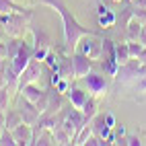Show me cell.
Segmentation results:
<instances>
[{"instance_id": "d6986e66", "label": "cell", "mask_w": 146, "mask_h": 146, "mask_svg": "<svg viewBox=\"0 0 146 146\" xmlns=\"http://www.w3.org/2000/svg\"><path fill=\"white\" fill-rule=\"evenodd\" d=\"M113 23H115V13L101 4L99 6V25L101 27H111Z\"/></svg>"}, {"instance_id": "74e56055", "label": "cell", "mask_w": 146, "mask_h": 146, "mask_svg": "<svg viewBox=\"0 0 146 146\" xmlns=\"http://www.w3.org/2000/svg\"><path fill=\"white\" fill-rule=\"evenodd\" d=\"M138 41L146 47V29H142V31H140V35H138Z\"/></svg>"}, {"instance_id": "1f68e13d", "label": "cell", "mask_w": 146, "mask_h": 146, "mask_svg": "<svg viewBox=\"0 0 146 146\" xmlns=\"http://www.w3.org/2000/svg\"><path fill=\"white\" fill-rule=\"evenodd\" d=\"M121 144H128V146H140L142 144V140L138 138V136H128V138H123V142Z\"/></svg>"}, {"instance_id": "d4e9b609", "label": "cell", "mask_w": 146, "mask_h": 146, "mask_svg": "<svg viewBox=\"0 0 146 146\" xmlns=\"http://www.w3.org/2000/svg\"><path fill=\"white\" fill-rule=\"evenodd\" d=\"M33 144H37V146H47V144H54V134H52V130H43V132L35 138V142H33Z\"/></svg>"}, {"instance_id": "7402d4cb", "label": "cell", "mask_w": 146, "mask_h": 146, "mask_svg": "<svg viewBox=\"0 0 146 146\" xmlns=\"http://www.w3.org/2000/svg\"><path fill=\"white\" fill-rule=\"evenodd\" d=\"M19 123H23V117L21 113H19V109H13V111H6V130H15Z\"/></svg>"}, {"instance_id": "44dd1931", "label": "cell", "mask_w": 146, "mask_h": 146, "mask_svg": "<svg viewBox=\"0 0 146 146\" xmlns=\"http://www.w3.org/2000/svg\"><path fill=\"white\" fill-rule=\"evenodd\" d=\"M115 60H117V64H125L132 60L128 43H115Z\"/></svg>"}, {"instance_id": "4fadbf2b", "label": "cell", "mask_w": 146, "mask_h": 146, "mask_svg": "<svg viewBox=\"0 0 146 146\" xmlns=\"http://www.w3.org/2000/svg\"><path fill=\"white\" fill-rule=\"evenodd\" d=\"M66 97H68V101H70V105L76 107V109H82V105L86 103V99H89L86 93L82 89H76V86H70L68 93H66Z\"/></svg>"}, {"instance_id": "8fae6325", "label": "cell", "mask_w": 146, "mask_h": 146, "mask_svg": "<svg viewBox=\"0 0 146 146\" xmlns=\"http://www.w3.org/2000/svg\"><path fill=\"white\" fill-rule=\"evenodd\" d=\"M2 72H4V86H6L11 93H17V91H19V80H21V74L13 68L11 60H8V64H4Z\"/></svg>"}, {"instance_id": "7a4b0ae2", "label": "cell", "mask_w": 146, "mask_h": 146, "mask_svg": "<svg viewBox=\"0 0 146 146\" xmlns=\"http://www.w3.org/2000/svg\"><path fill=\"white\" fill-rule=\"evenodd\" d=\"M31 17H33V11L0 15V21H2V25H4L6 37H23V33H25L29 21H31Z\"/></svg>"}, {"instance_id": "52a82bcc", "label": "cell", "mask_w": 146, "mask_h": 146, "mask_svg": "<svg viewBox=\"0 0 146 146\" xmlns=\"http://www.w3.org/2000/svg\"><path fill=\"white\" fill-rule=\"evenodd\" d=\"M72 66H74V78H84L93 68V60L89 56H84L82 52L72 54Z\"/></svg>"}, {"instance_id": "8992f818", "label": "cell", "mask_w": 146, "mask_h": 146, "mask_svg": "<svg viewBox=\"0 0 146 146\" xmlns=\"http://www.w3.org/2000/svg\"><path fill=\"white\" fill-rule=\"evenodd\" d=\"M84 84H86V89H89V93L93 97H101L107 91V80L101 72H89L84 76Z\"/></svg>"}, {"instance_id": "ab89813d", "label": "cell", "mask_w": 146, "mask_h": 146, "mask_svg": "<svg viewBox=\"0 0 146 146\" xmlns=\"http://www.w3.org/2000/svg\"><path fill=\"white\" fill-rule=\"evenodd\" d=\"M0 58H6V41H0Z\"/></svg>"}, {"instance_id": "f546056e", "label": "cell", "mask_w": 146, "mask_h": 146, "mask_svg": "<svg viewBox=\"0 0 146 146\" xmlns=\"http://www.w3.org/2000/svg\"><path fill=\"white\" fill-rule=\"evenodd\" d=\"M8 95H11V91L6 89V86H2L0 89V109L6 111V105H8Z\"/></svg>"}, {"instance_id": "7c38bea8", "label": "cell", "mask_w": 146, "mask_h": 146, "mask_svg": "<svg viewBox=\"0 0 146 146\" xmlns=\"http://www.w3.org/2000/svg\"><path fill=\"white\" fill-rule=\"evenodd\" d=\"M15 134V138H17V144H33L35 140V136H33V125H29V123H19L15 130H11Z\"/></svg>"}, {"instance_id": "836d02e7", "label": "cell", "mask_w": 146, "mask_h": 146, "mask_svg": "<svg viewBox=\"0 0 146 146\" xmlns=\"http://www.w3.org/2000/svg\"><path fill=\"white\" fill-rule=\"evenodd\" d=\"M56 89L60 91V93H68L70 84H68V80H66V78H60V80H58V84H56Z\"/></svg>"}, {"instance_id": "9a60e30c", "label": "cell", "mask_w": 146, "mask_h": 146, "mask_svg": "<svg viewBox=\"0 0 146 146\" xmlns=\"http://www.w3.org/2000/svg\"><path fill=\"white\" fill-rule=\"evenodd\" d=\"M33 37H35V43H33V50H50V35L45 33V29L41 27H33Z\"/></svg>"}, {"instance_id": "cb8c5ba5", "label": "cell", "mask_w": 146, "mask_h": 146, "mask_svg": "<svg viewBox=\"0 0 146 146\" xmlns=\"http://www.w3.org/2000/svg\"><path fill=\"white\" fill-rule=\"evenodd\" d=\"M52 134H54V144H72L70 134H68V132L62 128V125H60V128H56Z\"/></svg>"}, {"instance_id": "5bb4252c", "label": "cell", "mask_w": 146, "mask_h": 146, "mask_svg": "<svg viewBox=\"0 0 146 146\" xmlns=\"http://www.w3.org/2000/svg\"><path fill=\"white\" fill-rule=\"evenodd\" d=\"M62 95H60V91L56 89H50V101H47V109L43 111V113H47V115H56L58 111L62 109Z\"/></svg>"}, {"instance_id": "d590c367", "label": "cell", "mask_w": 146, "mask_h": 146, "mask_svg": "<svg viewBox=\"0 0 146 146\" xmlns=\"http://www.w3.org/2000/svg\"><path fill=\"white\" fill-rule=\"evenodd\" d=\"M105 121L109 123V128H115V125H117V123H115V117H113V113H105Z\"/></svg>"}, {"instance_id": "2e32d148", "label": "cell", "mask_w": 146, "mask_h": 146, "mask_svg": "<svg viewBox=\"0 0 146 146\" xmlns=\"http://www.w3.org/2000/svg\"><path fill=\"white\" fill-rule=\"evenodd\" d=\"M56 72L60 74L62 78H66V80L74 78V66H72V56H66V58H62V60H60V66H58V70H56Z\"/></svg>"}, {"instance_id": "60d3db41", "label": "cell", "mask_w": 146, "mask_h": 146, "mask_svg": "<svg viewBox=\"0 0 146 146\" xmlns=\"http://www.w3.org/2000/svg\"><path fill=\"white\" fill-rule=\"evenodd\" d=\"M4 37H6V31H4V25H2V21H0V41H4Z\"/></svg>"}, {"instance_id": "e575fe53", "label": "cell", "mask_w": 146, "mask_h": 146, "mask_svg": "<svg viewBox=\"0 0 146 146\" xmlns=\"http://www.w3.org/2000/svg\"><path fill=\"white\" fill-rule=\"evenodd\" d=\"M136 91H138V93H146V72L140 76L138 84H136Z\"/></svg>"}, {"instance_id": "ee69618b", "label": "cell", "mask_w": 146, "mask_h": 146, "mask_svg": "<svg viewBox=\"0 0 146 146\" xmlns=\"http://www.w3.org/2000/svg\"><path fill=\"white\" fill-rule=\"evenodd\" d=\"M113 2H121V0H113Z\"/></svg>"}, {"instance_id": "603a6c76", "label": "cell", "mask_w": 146, "mask_h": 146, "mask_svg": "<svg viewBox=\"0 0 146 146\" xmlns=\"http://www.w3.org/2000/svg\"><path fill=\"white\" fill-rule=\"evenodd\" d=\"M91 136H93V123L89 121L86 125H82V130L78 134H76V138H74L72 144H86V140H89Z\"/></svg>"}, {"instance_id": "9c48e42d", "label": "cell", "mask_w": 146, "mask_h": 146, "mask_svg": "<svg viewBox=\"0 0 146 146\" xmlns=\"http://www.w3.org/2000/svg\"><path fill=\"white\" fill-rule=\"evenodd\" d=\"M19 113H21V117H23V123H29V125H33L37 121V117H39V111H37L35 103L27 101L21 95H19Z\"/></svg>"}, {"instance_id": "bcb514c9", "label": "cell", "mask_w": 146, "mask_h": 146, "mask_svg": "<svg viewBox=\"0 0 146 146\" xmlns=\"http://www.w3.org/2000/svg\"><path fill=\"white\" fill-rule=\"evenodd\" d=\"M144 29H146V23H144Z\"/></svg>"}, {"instance_id": "b9f144b4", "label": "cell", "mask_w": 146, "mask_h": 146, "mask_svg": "<svg viewBox=\"0 0 146 146\" xmlns=\"http://www.w3.org/2000/svg\"><path fill=\"white\" fill-rule=\"evenodd\" d=\"M136 6H142V8H146V0H136Z\"/></svg>"}, {"instance_id": "d6a6232c", "label": "cell", "mask_w": 146, "mask_h": 146, "mask_svg": "<svg viewBox=\"0 0 146 146\" xmlns=\"http://www.w3.org/2000/svg\"><path fill=\"white\" fill-rule=\"evenodd\" d=\"M45 62H47V64H50V66L54 68V70H58V66H60V62H58V58H56V56H54L52 52H50V54H47V58H45Z\"/></svg>"}, {"instance_id": "3957f363", "label": "cell", "mask_w": 146, "mask_h": 146, "mask_svg": "<svg viewBox=\"0 0 146 146\" xmlns=\"http://www.w3.org/2000/svg\"><path fill=\"white\" fill-rule=\"evenodd\" d=\"M144 72H146V66H144V64H140L138 60H134V58H132L130 62L119 64L117 72H115V80L121 82V84H130L132 80L140 78Z\"/></svg>"}, {"instance_id": "8d00e7d4", "label": "cell", "mask_w": 146, "mask_h": 146, "mask_svg": "<svg viewBox=\"0 0 146 146\" xmlns=\"http://www.w3.org/2000/svg\"><path fill=\"white\" fill-rule=\"evenodd\" d=\"M4 125H6V111L0 109V130H4Z\"/></svg>"}, {"instance_id": "ffe728a7", "label": "cell", "mask_w": 146, "mask_h": 146, "mask_svg": "<svg viewBox=\"0 0 146 146\" xmlns=\"http://www.w3.org/2000/svg\"><path fill=\"white\" fill-rule=\"evenodd\" d=\"M142 29H144V25L138 21V19H134V17H130V19H128L125 31H128V37H130V39H138V35H140Z\"/></svg>"}, {"instance_id": "30bf717a", "label": "cell", "mask_w": 146, "mask_h": 146, "mask_svg": "<svg viewBox=\"0 0 146 146\" xmlns=\"http://www.w3.org/2000/svg\"><path fill=\"white\" fill-rule=\"evenodd\" d=\"M91 123H93V134H95V136H99L101 140L107 142V140H109L111 136H113V134H111L113 128H109V123L105 121V115H95V117L91 119ZM107 144H109V142H107Z\"/></svg>"}, {"instance_id": "6da1fadb", "label": "cell", "mask_w": 146, "mask_h": 146, "mask_svg": "<svg viewBox=\"0 0 146 146\" xmlns=\"http://www.w3.org/2000/svg\"><path fill=\"white\" fill-rule=\"evenodd\" d=\"M39 4L43 6H50L54 11L62 17V25H64V47L68 54H74L76 47H78V41L82 39L84 35H89L93 31H89L86 27H82L78 21H76V17L68 11V6L64 4V0H37Z\"/></svg>"}, {"instance_id": "ac0fdd59", "label": "cell", "mask_w": 146, "mask_h": 146, "mask_svg": "<svg viewBox=\"0 0 146 146\" xmlns=\"http://www.w3.org/2000/svg\"><path fill=\"white\" fill-rule=\"evenodd\" d=\"M31 8H25V6H19L15 4L13 0H0V15H11V13H27Z\"/></svg>"}, {"instance_id": "f6af8a7d", "label": "cell", "mask_w": 146, "mask_h": 146, "mask_svg": "<svg viewBox=\"0 0 146 146\" xmlns=\"http://www.w3.org/2000/svg\"><path fill=\"white\" fill-rule=\"evenodd\" d=\"M130 2H136V0H130Z\"/></svg>"}, {"instance_id": "5b68a950", "label": "cell", "mask_w": 146, "mask_h": 146, "mask_svg": "<svg viewBox=\"0 0 146 146\" xmlns=\"http://www.w3.org/2000/svg\"><path fill=\"white\" fill-rule=\"evenodd\" d=\"M101 68L109 74V76H115V72H117V60H115V43L111 39H103V50H101Z\"/></svg>"}, {"instance_id": "484cf974", "label": "cell", "mask_w": 146, "mask_h": 146, "mask_svg": "<svg viewBox=\"0 0 146 146\" xmlns=\"http://www.w3.org/2000/svg\"><path fill=\"white\" fill-rule=\"evenodd\" d=\"M80 111H82L89 119H93L95 115H97V101H95V99H86V103L82 105V109H80Z\"/></svg>"}, {"instance_id": "f35d334b", "label": "cell", "mask_w": 146, "mask_h": 146, "mask_svg": "<svg viewBox=\"0 0 146 146\" xmlns=\"http://www.w3.org/2000/svg\"><path fill=\"white\" fill-rule=\"evenodd\" d=\"M138 62H140V64H144V66H146V47H144V50H142V52H140V56H138Z\"/></svg>"}, {"instance_id": "7bdbcfd3", "label": "cell", "mask_w": 146, "mask_h": 146, "mask_svg": "<svg viewBox=\"0 0 146 146\" xmlns=\"http://www.w3.org/2000/svg\"><path fill=\"white\" fill-rule=\"evenodd\" d=\"M4 68V58H0V70Z\"/></svg>"}, {"instance_id": "f1b7e54d", "label": "cell", "mask_w": 146, "mask_h": 146, "mask_svg": "<svg viewBox=\"0 0 146 146\" xmlns=\"http://www.w3.org/2000/svg\"><path fill=\"white\" fill-rule=\"evenodd\" d=\"M47 101H50V91H43V95L37 99V103H35V107H37V111H39V115L47 109Z\"/></svg>"}, {"instance_id": "4316f807", "label": "cell", "mask_w": 146, "mask_h": 146, "mask_svg": "<svg viewBox=\"0 0 146 146\" xmlns=\"http://www.w3.org/2000/svg\"><path fill=\"white\" fill-rule=\"evenodd\" d=\"M0 144H4V146H15L17 144V138H15V134L11 130H0Z\"/></svg>"}, {"instance_id": "4dcf8cb0", "label": "cell", "mask_w": 146, "mask_h": 146, "mask_svg": "<svg viewBox=\"0 0 146 146\" xmlns=\"http://www.w3.org/2000/svg\"><path fill=\"white\" fill-rule=\"evenodd\" d=\"M132 17H134V19H138V21H140V23L144 25V23H146V8L138 6L136 11H132Z\"/></svg>"}, {"instance_id": "e0dca14e", "label": "cell", "mask_w": 146, "mask_h": 146, "mask_svg": "<svg viewBox=\"0 0 146 146\" xmlns=\"http://www.w3.org/2000/svg\"><path fill=\"white\" fill-rule=\"evenodd\" d=\"M21 97H25L27 101H31V103H37V99H39V97L43 95V89H39V86H37L35 82L33 84H27V86H23L21 91Z\"/></svg>"}, {"instance_id": "277c9868", "label": "cell", "mask_w": 146, "mask_h": 146, "mask_svg": "<svg viewBox=\"0 0 146 146\" xmlns=\"http://www.w3.org/2000/svg\"><path fill=\"white\" fill-rule=\"evenodd\" d=\"M101 50H103V37H99L95 31L89 33V35H84L78 41V47H76V52H82L84 56H89L91 60H99Z\"/></svg>"}, {"instance_id": "ba28073f", "label": "cell", "mask_w": 146, "mask_h": 146, "mask_svg": "<svg viewBox=\"0 0 146 146\" xmlns=\"http://www.w3.org/2000/svg\"><path fill=\"white\" fill-rule=\"evenodd\" d=\"M39 76H41V64L37 62V60H31V62H29V66L21 72V80H19V91H21L23 86H27V84L37 82V80H39Z\"/></svg>"}, {"instance_id": "83f0119b", "label": "cell", "mask_w": 146, "mask_h": 146, "mask_svg": "<svg viewBox=\"0 0 146 146\" xmlns=\"http://www.w3.org/2000/svg\"><path fill=\"white\" fill-rule=\"evenodd\" d=\"M128 47H130V58H134V60H138L140 52L144 50V45H142L138 39H130V41H128Z\"/></svg>"}]
</instances>
